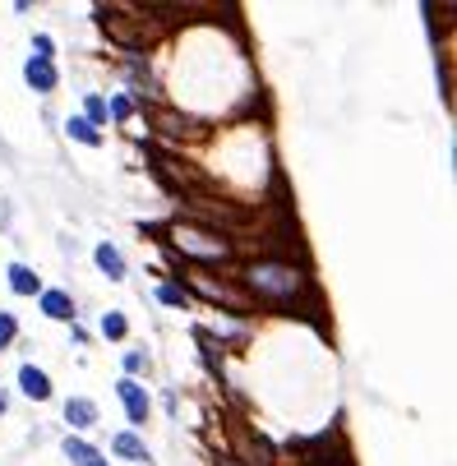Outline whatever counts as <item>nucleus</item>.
<instances>
[{"instance_id":"1","label":"nucleus","mask_w":457,"mask_h":466,"mask_svg":"<svg viewBox=\"0 0 457 466\" xmlns=\"http://www.w3.org/2000/svg\"><path fill=\"white\" fill-rule=\"evenodd\" d=\"M245 287L254 300H269V305H296L300 296H310V278L291 268L287 259H263L245 268Z\"/></svg>"},{"instance_id":"2","label":"nucleus","mask_w":457,"mask_h":466,"mask_svg":"<svg viewBox=\"0 0 457 466\" xmlns=\"http://www.w3.org/2000/svg\"><path fill=\"white\" fill-rule=\"evenodd\" d=\"M189 282H195V291H204L208 300H217V305H226V309H236V315H250V309H254L245 291L226 287V282H213L208 273H189Z\"/></svg>"},{"instance_id":"3","label":"nucleus","mask_w":457,"mask_h":466,"mask_svg":"<svg viewBox=\"0 0 457 466\" xmlns=\"http://www.w3.org/2000/svg\"><path fill=\"white\" fill-rule=\"evenodd\" d=\"M176 245L180 250H195V254H208V259H226V254H232V245L217 241L213 231H176Z\"/></svg>"},{"instance_id":"4","label":"nucleus","mask_w":457,"mask_h":466,"mask_svg":"<svg viewBox=\"0 0 457 466\" xmlns=\"http://www.w3.org/2000/svg\"><path fill=\"white\" fill-rule=\"evenodd\" d=\"M121 402H125V416L134 430H143V420H148V393L134 383V379H121Z\"/></svg>"},{"instance_id":"5","label":"nucleus","mask_w":457,"mask_h":466,"mask_svg":"<svg viewBox=\"0 0 457 466\" xmlns=\"http://www.w3.org/2000/svg\"><path fill=\"white\" fill-rule=\"evenodd\" d=\"M23 79H28V88H32V93H56L60 74H56V65H51V60H32V56H28Z\"/></svg>"},{"instance_id":"6","label":"nucleus","mask_w":457,"mask_h":466,"mask_svg":"<svg viewBox=\"0 0 457 466\" xmlns=\"http://www.w3.org/2000/svg\"><path fill=\"white\" fill-rule=\"evenodd\" d=\"M19 388H23V397H32V402H47V397H51V379L37 370V365H23V370H19Z\"/></svg>"},{"instance_id":"7","label":"nucleus","mask_w":457,"mask_h":466,"mask_svg":"<svg viewBox=\"0 0 457 466\" xmlns=\"http://www.w3.org/2000/svg\"><path fill=\"white\" fill-rule=\"evenodd\" d=\"M65 420L74 425V430H93V425H97V402L69 397V402H65Z\"/></svg>"},{"instance_id":"8","label":"nucleus","mask_w":457,"mask_h":466,"mask_svg":"<svg viewBox=\"0 0 457 466\" xmlns=\"http://www.w3.org/2000/svg\"><path fill=\"white\" fill-rule=\"evenodd\" d=\"M42 315L47 319H56V324H69L79 309H74V300L65 296V291H42Z\"/></svg>"},{"instance_id":"9","label":"nucleus","mask_w":457,"mask_h":466,"mask_svg":"<svg viewBox=\"0 0 457 466\" xmlns=\"http://www.w3.org/2000/svg\"><path fill=\"white\" fill-rule=\"evenodd\" d=\"M93 259H97V268H102V273H106L111 282H121V278H125V259H121V250H116V245H106V241H102V245L93 250Z\"/></svg>"},{"instance_id":"10","label":"nucleus","mask_w":457,"mask_h":466,"mask_svg":"<svg viewBox=\"0 0 457 466\" xmlns=\"http://www.w3.org/2000/svg\"><path fill=\"white\" fill-rule=\"evenodd\" d=\"M10 291L14 296H42V282H37V273L28 263H10Z\"/></svg>"},{"instance_id":"11","label":"nucleus","mask_w":457,"mask_h":466,"mask_svg":"<svg viewBox=\"0 0 457 466\" xmlns=\"http://www.w3.org/2000/svg\"><path fill=\"white\" fill-rule=\"evenodd\" d=\"M111 448H116L125 461H143L148 457V448H143V439L134 434V430H125V434H116V439H111Z\"/></svg>"},{"instance_id":"12","label":"nucleus","mask_w":457,"mask_h":466,"mask_svg":"<svg viewBox=\"0 0 457 466\" xmlns=\"http://www.w3.org/2000/svg\"><path fill=\"white\" fill-rule=\"evenodd\" d=\"M65 134H69V139H79V143H88V148H97V143H102V130H93V125L84 121V115H74V121L65 125Z\"/></svg>"},{"instance_id":"13","label":"nucleus","mask_w":457,"mask_h":466,"mask_svg":"<svg viewBox=\"0 0 457 466\" xmlns=\"http://www.w3.org/2000/svg\"><path fill=\"white\" fill-rule=\"evenodd\" d=\"M65 457H69L74 466H93V461H97V448L84 443V439H65Z\"/></svg>"},{"instance_id":"14","label":"nucleus","mask_w":457,"mask_h":466,"mask_svg":"<svg viewBox=\"0 0 457 466\" xmlns=\"http://www.w3.org/2000/svg\"><path fill=\"white\" fill-rule=\"evenodd\" d=\"M84 121H88L93 130H97V125H106V97H97V93H93V97L84 102Z\"/></svg>"},{"instance_id":"15","label":"nucleus","mask_w":457,"mask_h":466,"mask_svg":"<svg viewBox=\"0 0 457 466\" xmlns=\"http://www.w3.org/2000/svg\"><path fill=\"white\" fill-rule=\"evenodd\" d=\"M102 333H106V337H116V342H121V337L130 333V324H125V315H102Z\"/></svg>"},{"instance_id":"16","label":"nucleus","mask_w":457,"mask_h":466,"mask_svg":"<svg viewBox=\"0 0 457 466\" xmlns=\"http://www.w3.org/2000/svg\"><path fill=\"white\" fill-rule=\"evenodd\" d=\"M51 56H56V42H51L47 32H37L32 37V60H51Z\"/></svg>"},{"instance_id":"17","label":"nucleus","mask_w":457,"mask_h":466,"mask_svg":"<svg viewBox=\"0 0 457 466\" xmlns=\"http://www.w3.org/2000/svg\"><path fill=\"white\" fill-rule=\"evenodd\" d=\"M19 337V324H14V315H0V352Z\"/></svg>"},{"instance_id":"18","label":"nucleus","mask_w":457,"mask_h":466,"mask_svg":"<svg viewBox=\"0 0 457 466\" xmlns=\"http://www.w3.org/2000/svg\"><path fill=\"white\" fill-rule=\"evenodd\" d=\"M106 115H116V121H130V115H134V102H130V97H111Z\"/></svg>"},{"instance_id":"19","label":"nucleus","mask_w":457,"mask_h":466,"mask_svg":"<svg viewBox=\"0 0 457 466\" xmlns=\"http://www.w3.org/2000/svg\"><path fill=\"white\" fill-rule=\"evenodd\" d=\"M158 300H162V305H185V291L167 282V287H158Z\"/></svg>"},{"instance_id":"20","label":"nucleus","mask_w":457,"mask_h":466,"mask_svg":"<svg viewBox=\"0 0 457 466\" xmlns=\"http://www.w3.org/2000/svg\"><path fill=\"white\" fill-rule=\"evenodd\" d=\"M139 370H143V374H148V356H143V352H130V356H125V374H130V379H134V374H139Z\"/></svg>"},{"instance_id":"21","label":"nucleus","mask_w":457,"mask_h":466,"mask_svg":"<svg viewBox=\"0 0 457 466\" xmlns=\"http://www.w3.org/2000/svg\"><path fill=\"white\" fill-rule=\"evenodd\" d=\"M10 222V204H0V226H5Z\"/></svg>"},{"instance_id":"22","label":"nucleus","mask_w":457,"mask_h":466,"mask_svg":"<svg viewBox=\"0 0 457 466\" xmlns=\"http://www.w3.org/2000/svg\"><path fill=\"white\" fill-rule=\"evenodd\" d=\"M5 407H10V397H5V393H0V411H5Z\"/></svg>"},{"instance_id":"23","label":"nucleus","mask_w":457,"mask_h":466,"mask_svg":"<svg viewBox=\"0 0 457 466\" xmlns=\"http://www.w3.org/2000/svg\"><path fill=\"white\" fill-rule=\"evenodd\" d=\"M93 466H106V461H102V457H97V461H93Z\"/></svg>"}]
</instances>
